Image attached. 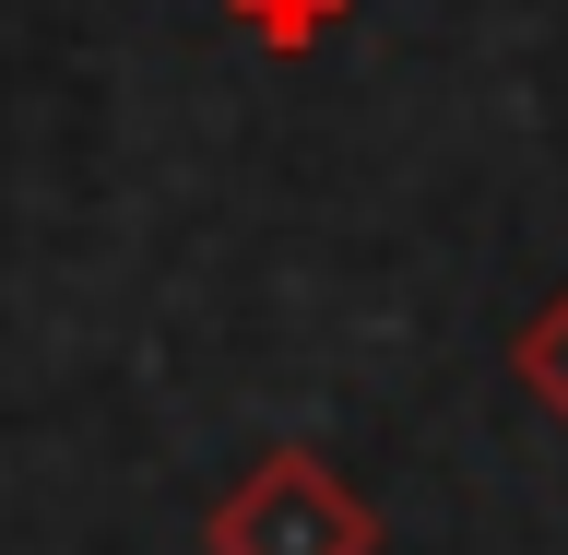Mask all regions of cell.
Masks as SVG:
<instances>
[{"label": "cell", "instance_id": "2", "mask_svg": "<svg viewBox=\"0 0 568 555\" xmlns=\"http://www.w3.org/2000/svg\"><path fill=\"white\" fill-rule=\"evenodd\" d=\"M509 367H521V390H532V402H545V414L568 425V284H557V296H545V308L521 319V343H509Z\"/></svg>", "mask_w": 568, "mask_h": 555}, {"label": "cell", "instance_id": "1", "mask_svg": "<svg viewBox=\"0 0 568 555\" xmlns=\"http://www.w3.org/2000/svg\"><path fill=\"white\" fill-rule=\"evenodd\" d=\"M202 544L213 555H379V508L320 450H261L202 508Z\"/></svg>", "mask_w": 568, "mask_h": 555}, {"label": "cell", "instance_id": "3", "mask_svg": "<svg viewBox=\"0 0 568 555\" xmlns=\"http://www.w3.org/2000/svg\"><path fill=\"white\" fill-rule=\"evenodd\" d=\"M225 12H237V35H261L273 60H308V48L344 24L355 0H225Z\"/></svg>", "mask_w": 568, "mask_h": 555}]
</instances>
